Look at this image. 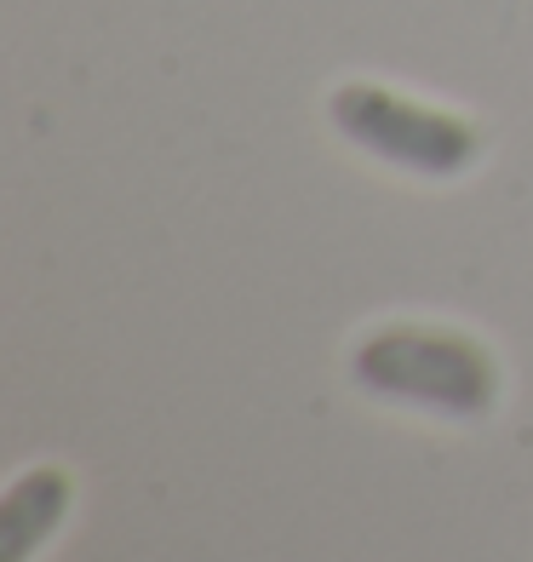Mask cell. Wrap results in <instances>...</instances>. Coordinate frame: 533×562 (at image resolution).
<instances>
[{"mask_svg": "<svg viewBox=\"0 0 533 562\" xmlns=\"http://www.w3.org/2000/svg\"><path fill=\"white\" fill-rule=\"evenodd\" d=\"M350 379L367 396L424 407L442 419H481L504 391V373L488 345L460 334V327L424 322H396L367 334L350 356Z\"/></svg>", "mask_w": 533, "mask_h": 562, "instance_id": "obj_1", "label": "cell"}, {"mask_svg": "<svg viewBox=\"0 0 533 562\" xmlns=\"http://www.w3.org/2000/svg\"><path fill=\"white\" fill-rule=\"evenodd\" d=\"M327 115H333L344 144L419 178H453L481 156V133L465 115L419 104V98L378 81H344L327 98Z\"/></svg>", "mask_w": 533, "mask_h": 562, "instance_id": "obj_2", "label": "cell"}, {"mask_svg": "<svg viewBox=\"0 0 533 562\" xmlns=\"http://www.w3.org/2000/svg\"><path fill=\"white\" fill-rule=\"evenodd\" d=\"M69 494H75L69 471H58V465L23 471L7 488V505H0V562H30L53 540L69 510Z\"/></svg>", "mask_w": 533, "mask_h": 562, "instance_id": "obj_3", "label": "cell"}]
</instances>
